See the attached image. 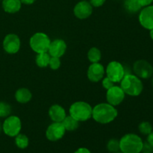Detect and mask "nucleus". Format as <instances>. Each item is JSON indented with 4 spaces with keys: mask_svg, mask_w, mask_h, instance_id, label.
Here are the masks:
<instances>
[{
    "mask_svg": "<svg viewBox=\"0 0 153 153\" xmlns=\"http://www.w3.org/2000/svg\"><path fill=\"white\" fill-rule=\"evenodd\" d=\"M118 111L114 106L109 103H100L93 108L92 117L101 124H108L114 120Z\"/></svg>",
    "mask_w": 153,
    "mask_h": 153,
    "instance_id": "f257e3e1",
    "label": "nucleus"
},
{
    "mask_svg": "<svg viewBox=\"0 0 153 153\" xmlns=\"http://www.w3.org/2000/svg\"><path fill=\"white\" fill-rule=\"evenodd\" d=\"M143 146L141 137L133 133L125 134L120 140V150L123 153H140Z\"/></svg>",
    "mask_w": 153,
    "mask_h": 153,
    "instance_id": "f03ea898",
    "label": "nucleus"
},
{
    "mask_svg": "<svg viewBox=\"0 0 153 153\" xmlns=\"http://www.w3.org/2000/svg\"><path fill=\"white\" fill-rule=\"evenodd\" d=\"M120 88L126 94L131 97H137L143 91V85L140 78L137 76L126 74L120 81Z\"/></svg>",
    "mask_w": 153,
    "mask_h": 153,
    "instance_id": "7ed1b4c3",
    "label": "nucleus"
},
{
    "mask_svg": "<svg viewBox=\"0 0 153 153\" xmlns=\"http://www.w3.org/2000/svg\"><path fill=\"white\" fill-rule=\"evenodd\" d=\"M93 108L85 102H76L70 108V115L79 122L87 121L92 117Z\"/></svg>",
    "mask_w": 153,
    "mask_h": 153,
    "instance_id": "20e7f679",
    "label": "nucleus"
},
{
    "mask_svg": "<svg viewBox=\"0 0 153 153\" xmlns=\"http://www.w3.org/2000/svg\"><path fill=\"white\" fill-rule=\"evenodd\" d=\"M51 40L47 34L43 32L35 33L30 38V46L37 54L48 52Z\"/></svg>",
    "mask_w": 153,
    "mask_h": 153,
    "instance_id": "39448f33",
    "label": "nucleus"
},
{
    "mask_svg": "<svg viewBox=\"0 0 153 153\" xmlns=\"http://www.w3.org/2000/svg\"><path fill=\"white\" fill-rule=\"evenodd\" d=\"M22 128L21 120L18 117L10 116L6 118L2 124V130L9 137H16Z\"/></svg>",
    "mask_w": 153,
    "mask_h": 153,
    "instance_id": "423d86ee",
    "label": "nucleus"
},
{
    "mask_svg": "<svg viewBox=\"0 0 153 153\" xmlns=\"http://www.w3.org/2000/svg\"><path fill=\"white\" fill-rule=\"evenodd\" d=\"M134 75L140 79H148L153 75V67L146 60H137L133 64Z\"/></svg>",
    "mask_w": 153,
    "mask_h": 153,
    "instance_id": "0eeeda50",
    "label": "nucleus"
},
{
    "mask_svg": "<svg viewBox=\"0 0 153 153\" xmlns=\"http://www.w3.org/2000/svg\"><path fill=\"white\" fill-rule=\"evenodd\" d=\"M106 74L107 77H108L114 83L120 82L126 75L125 68L123 64L118 61H111L108 64L106 68Z\"/></svg>",
    "mask_w": 153,
    "mask_h": 153,
    "instance_id": "6e6552de",
    "label": "nucleus"
},
{
    "mask_svg": "<svg viewBox=\"0 0 153 153\" xmlns=\"http://www.w3.org/2000/svg\"><path fill=\"white\" fill-rule=\"evenodd\" d=\"M65 132L66 129L62 123L54 122L46 129V136L50 141H57L64 137Z\"/></svg>",
    "mask_w": 153,
    "mask_h": 153,
    "instance_id": "1a4fd4ad",
    "label": "nucleus"
},
{
    "mask_svg": "<svg viewBox=\"0 0 153 153\" xmlns=\"http://www.w3.org/2000/svg\"><path fill=\"white\" fill-rule=\"evenodd\" d=\"M125 93L120 87L113 86L107 90L106 99L108 103L113 106H117L120 104L125 99Z\"/></svg>",
    "mask_w": 153,
    "mask_h": 153,
    "instance_id": "9d476101",
    "label": "nucleus"
},
{
    "mask_svg": "<svg viewBox=\"0 0 153 153\" xmlns=\"http://www.w3.org/2000/svg\"><path fill=\"white\" fill-rule=\"evenodd\" d=\"M139 22L147 30L153 29V5H149L140 10L139 14Z\"/></svg>",
    "mask_w": 153,
    "mask_h": 153,
    "instance_id": "9b49d317",
    "label": "nucleus"
},
{
    "mask_svg": "<svg viewBox=\"0 0 153 153\" xmlns=\"http://www.w3.org/2000/svg\"><path fill=\"white\" fill-rule=\"evenodd\" d=\"M3 48L8 54L18 52L20 48V40L16 34H9L3 40Z\"/></svg>",
    "mask_w": 153,
    "mask_h": 153,
    "instance_id": "f8f14e48",
    "label": "nucleus"
},
{
    "mask_svg": "<svg viewBox=\"0 0 153 153\" xmlns=\"http://www.w3.org/2000/svg\"><path fill=\"white\" fill-rule=\"evenodd\" d=\"M93 12V6L86 0H82L76 4L73 9L74 15L80 19H85L89 17Z\"/></svg>",
    "mask_w": 153,
    "mask_h": 153,
    "instance_id": "ddd939ff",
    "label": "nucleus"
},
{
    "mask_svg": "<svg viewBox=\"0 0 153 153\" xmlns=\"http://www.w3.org/2000/svg\"><path fill=\"white\" fill-rule=\"evenodd\" d=\"M105 68L100 63H92L88 70V78L93 82H98L102 79L105 75Z\"/></svg>",
    "mask_w": 153,
    "mask_h": 153,
    "instance_id": "4468645a",
    "label": "nucleus"
},
{
    "mask_svg": "<svg viewBox=\"0 0 153 153\" xmlns=\"http://www.w3.org/2000/svg\"><path fill=\"white\" fill-rule=\"evenodd\" d=\"M66 49H67V44L64 40L61 39H56L50 43L48 49V53L50 55L51 57L61 58L64 55Z\"/></svg>",
    "mask_w": 153,
    "mask_h": 153,
    "instance_id": "2eb2a0df",
    "label": "nucleus"
},
{
    "mask_svg": "<svg viewBox=\"0 0 153 153\" xmlns=\"http://www.w3.org/2000/svg\"><path fill=\"white\" fill-rule=\"evenodd\" d=\"M49 115L53 122L61 123L66 117V111L59 105H53L49 110Z\"/></svg>",
    "mask_w": 153,
    "mask_h": 153,
    "instance_id": "dca6fc26",
    "label": "nucleus"
},
{
    "mask_svg": "<svg viewBox=\"0 0 153 153\" xmlns=\"http://www.w3.org/2000/svg\"><path fill=\"white\" fill-rule=\"evenodd\" d=\"M21 5L20 0H2V7L7 13H16L20 10Z\"/></svg>",
    "mask_w": 153,
    "mask_h": 153,
    "instance_id": "f3484780",
    "label": "nucleus"
},
{
    "mask_svg": "<svg viewBox=\"0 0 153 153\" xmlns=\"http://www.w3.org/2000/svg\"><path fill=\"white\" fill-rule=\"evenodd\" d=\"M32 94L31 91L25 88H22L18 89L15 93V99L19 103H27L31 100Z\"/></svg>",
    "mask_w": 153,
    "mask_h": 153,
    "instance_id": "a211bd4d",
    "label": "nucleus"
},
{
    "mask_svg": "<svg viewBox=\"0 0 153 153\" xmlns=\"http://www.w3.org/2000/svg\"><path fill=\"white\" fill-rule=\"evenodd\" d=\"M124 7L130 13H135L141 10L142 6L139 0H125Z\"/></svg>",
    "mask_w": 153,
    "mask_h": 153,
    "instance_id": "6ab92c4d",
    "label": "nucleus"
},
{
    "mask_svg": "<svg viewBox=\"0 0 153 153\" xmlns=\"http://www.w3.org/2000/svg\"><path fill=\"white\" fill-rule=\"evenodd\" d=\"M62 124L64 125L66 131H73L74 130L77 129L79 126V122L75 120L73 117L66 116L64 120L62 121Z\"/></svg>",
    "mask_w": 153,
    "mask_h": 153,
    "instance_id": "aec40b11",
    "label": "nucleus"
},
{
    "mask_svg": "<svg viewBox=\"0 0 153 153\" xmlns=\"http://www.w3.org/2000/svg\"><path fill=\"white\" fill-rule=\"evenodd\" d=\"M50 55L48 52H43V53L37 54L36 57V64L39 67H46L49 66V60H50Z\"/></svg>",
    "mask_w": 153,
    "mask_h": 153,
    "instance_id": "412c9836",
    "label": "nucleus"
},
{
    "mask_svg": "<svg viewBox=\"0 0 153 153\" xmlns=\"http://www.w3.org/2000/svg\"><path fill=\"white\" fill-rule=\"evenodd\" d=\"M102 54L100 49L97 47H93L88 51V58L91 63H99L101 60Z\"/></svg>",
    "mask_w": 153,
    "mask_h": 153,
    "instance_id": "4be33fe9",
    "label": "nucleus"
},
{
    "mask_svg": "<svg viewBox=\"0 0 153 153\" xmlns=\"http://www.w3.org/2000/svg\"><path fill=\"white\" fill-rule=\"evenodd\" d=\"M15 143L19 149H25L28 146L29 140L28 137L24 134H18L15 137Z\"/></svg>",
    "mask_w": 153,
    "mask_h": 153,
    "instance_id": "5701e85b",
    "label": "nucleus"
},
{
    "mask_svg": "<svg viewBox=\"0 0 153 153\" xmlns=\"http://www.w3.org/2000/svg\"><path fill=\"white\" fill-rule=\"evenodd\" d=\"M138 129L139 131L143 135H148L153 131L152 124L147 121H143L140 123L138 126Z\"/></svg>",
    "mask_w": 153,
    "mask_h": 153,
    "instance_id": "b1692460",
    "label": "nucleus"
},
{
    "mask_svg": "<svg viewBox=\"0 0 153 153\" xmlns=\"http://www.w3.org/2000/svg\"><path fill=\"white\" fill-rule=\"evenodd\" d=\"M107 149L111 153H115L120 151V140L115 138L111 139L107 143Z\"/></svg>",
    "mask_w": 153,
    "mask_h": 153,
    "instance_id": "393cba45",
    "label": "nucleus"
},
{
    "mask_svg": "<svg viewBox=\"0 0 153 153\" xmlns=\"http://www.w3.org/2000/svg\"><path fill=\"white\" fill-rule=\"evenodd\" d=\"M10 112H11V108L10 105L6 102H0V117H8Z\"/></svg>",
    "mask_w": 153,
    "mask_h": 153,
    "instance_id": "a878e982",
    "label": "nucleus"
},
{
    "mask_svg": "<svg viewBox=\"0 0 153 153\" xmlns=\"http://www.w3.org/2000/svg\"><path fill=\"white\" fill-rule=\"evenodd\" d=\"M49 66L52 70H58L61 66V60L58 57H51L49 60Z\"/></svg>",
    "mask_w": 153,
    "mask_h": 153,
    "instance_id": "bb28decb",
    "label": "nucleus"
},
{
    "mask_svg": "<svg viewBox=\"0 0 153 153\" xmlns=\"http://www.w3.org/2000/svg\"><path fill=\"white\" fill-rule=\"evenodd\" d=\"M114 82L112 80H111L108 77H106L103 79L102 81V87L105 90L110 89L111 88H112L113 86H114Z\"/></svg>",
    "mask_w": 153,
    "mask_h": 153,
    "instance_id": "cd10ccee",
    "label": "nucleus"
},
{
    "mask_svg": "<svg viewBox=\"0 0 153 153\" xmlns=\"http://www.w3.org/2000/svg\"><path fill=\"white\" fill-rule=\"evenodd\" d=\"M141 153H153V146H151L147 141L143 143Z\"/></svg>",
    "mask_w": 153,
    "mask_h": 153,
    "instance_id": "c85d7f7f",
    "label": "nucleus"
},
{
    "mask_svg": "<svg viewBox=\"0 0 153 153\" xmlns=\"http://www.w3.org/2000/svg\"><path fill=\"white\" fill-rule=\"evenodd\" d=\"M106 0H90V3L93 7H98L102 5Z\"/></svg>",
    "mask_w": 153,
    "mask_h": 153,
    "instance_id": "c756f323",
    "label": "nucleus"
},
{
    "mask_svg": "<svg viewBox=\"0 0 153 153\" xmlns=\"http://www.w3.org/2000/svg\"><path fill=\"white\" fill-rule=\"evenodd\" d=\"M139 1H140V4H141L142 7L151 5L152 3L153 2V0H139Z\"/></svg>",
    "mask_w": 153,
    "mask_h": 153,
    "instance_id": "7c9ffc66",
    "label": "nucleus"
},
{
    "mask_svg": "<svg viewBox=\"0 0 153 153\" xmlns=\"http://www.w3.org/2000/svg\"><path fill=\"white\" fill-rule=\"evenodd\" d=\"M74 153H91V151H90L88 149H87V148L82 147L78 149Z\"/></svg>",
    "mask_w": 153,
    "mask_h": 153,
    "instance_id": "2f4dec72",
    "label": "nucleus"
},
{
    "mask_svg": "<svg viewBox=\"0 0 153 153\" xmlns=\"http://www.w3.org/2000/svg\"><path fill=\"white\" fill-rule=\"evenodd\" d=\"M146 141H147L151 146H153V131L147 135V140H146Z\"/></svg>",
    "mask_w": 153,
    "mask_h": 153,
    "instance_id": "473e14b6",
    "label": "nucleus"
},
{
    "mask_svg": "<svg viewBox=\"0 0 153 153\" xmlns=\"http://www.w3.org/2000/svg\"><path fill=\"white\" fill-rule=\"evenodd\" d=\"M22 4H31L36 1V0H20Z\"/></svg>",
    "mask_w": 153,
    "mask_h": 153,
    "instance_id": "72a5a7b5",
    "label": "nucleus"
},
{
    "mask_svg": "<svg viewBox=\"0 0 153 153\" xmlns=\"http://www.w3.org/2000/svg\"><path fill=\"white\" fill-rule=\"evenodd\" d=\"M149 34H150V37L153 40V29L149 30Z\"/></svg>",
    "mask_w": 153,
    "mask_h": 153,
    "instance_id": "f704fd0d",
    "label": "nucleus"
},
{
    "mask_svg": "<svg viewBox=\"0 0 153 153\" xmlns=\"http://www.w3.org/2000/svg\"><path fill=\"white\" fill-rule=\"evenodd\" d=\"M1 130H2V125H1V123H0V132L1 131Z\"/></svg>",
    "mask_w": 153,
    "mask_h": 153,
    "instance_id": "c9c22d12",
    "label": "nucleus"
},
{
    "mask_svg": "<svg viewBox=\"0 0 153 153\" xmlns=\"http://www.w3.org/2000/svg\"><path fill=\"white\" fill-rule=\"evenodd\" d=\"M152 88H153V75L152 76Z\"/></svg>",
    "mask_w": 153,
    "mask_h": 153,
    "instance_id": "e433bc0d",
    "label": "nucleus"
},
{
    "mask_svg": "<svg viewBox=\"0 0 153 153\" xmlns=\"http://www.w3.org/2000/svg\"><path fill=\"white\" fill-rule=\"evenodd\" d=\"M115 153H123V152H120V151H119V152H115Z\"/></svg>",
    "mask_w": 153,
    "mask_h": 153,
    "instance_id": "4c0bfd02",
    "label": "nucleus"
}]
</instances>
